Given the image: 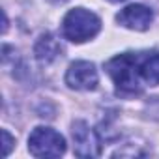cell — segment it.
<instances>
[{
    "label": "cell",
    "instance_id": "6da1fadb",
    "mask_svg": "<svg viewBox=\"0 0 159 159\" xmlns=\"http://www.w3.org/2000/svg\"><path fill=\"white\" fill-rule=\"evenodd\" d=\"M105 69L118 92L122 94H139L142 90L140 83V54L124 52L114 58H111L105 64Z\"/></svg>",
    "mask_w": 159,
    "mask_h": 159
},
{
    "label": "cell",
    "instance_id": "52a82bcc",
    "mask_svg": "<svg viewBox=\"0 0 159 159\" xmlns=\"http://www.w3.org/2000/svg\"><path fill=\"white\" fill-rule=\"evenodd\" d=\"M62 52V45L60 41L52 36V34H43L34 47V54L38 58V62L41 64H51L52 60H56Z\"/></svg>",
    "mask_w": 159,
    "mask_h": 159
},
{
    "label": "cell",
    "instance_id": "30bf717a",
    "mask_svg": "<svg viewBox=\"0 0 159 159\" xmlns=\"http://www.w3.org/2000/svg\"><path fill=\"white\" fill-rule=\"evenodd\" d=\"M49 2H52V4H64V2H67V0H49Z\"/></svg>",
    "mask_w": 159,
    "mask_h": 159
},
{
    "label": "cell",
    "instance_id": "8992f818",
    "mask_svg": "<svg viewBox=\"0 0 159 159\" xmlns=\"http://www.w3.org/2000/svg\"><path fill=\"white\" fill-rule=\"evenodd\" d=\"M116 21L129 30H137V32H144L150 28L152 21H153V13L150 8L142 6V4H131L127 8H124L118 15Z\"/></svg>",
    "mask_w": 159,
    "mask_h": 159
},
{
    "label": "cell",
    "instance_id": "8fae6325",
    "mask_svg": "<svg viewBox=\"0 0 159 159\" xmlns=\"http://www.w3.org/2000/svg\"><path fill=\"white\" fill-rule=\"evenodd\" d=\"M111 2H124V0H111Z\"/></svg>",
    "mask_w": 159,
    "mask_h": 159
},
{
    "label": "cell",
    "instance_id": "3957f363",
    "mask_svg": "<svg viewBox=\"0 0 159 159\" xmlns=\"http://www.w3.org/2000/svg\"><path fill=\"white\" fill-rule=\"evenodd\" d=\"M28 152L34 157H60L66 152V139L51 127H36L28 137Z\"/></svg>",
    "mask_w": 159,
    "mask_h": 159
},
{
    "label": "cell",
    "instance_id": "5b68a950",
    "mask_svg": "<svg viewBox=\"0 0 159 159\" xmlns=\"http://www.w3.org/2000/svg\"><path fill=\"white\" fill-rule=\"evenodd\" d=\"M98 83H99V75L92 62L77 60L66 71V84L73 90H94Z\"/></svg>",
    "mask_w": 159,
    "mask_h": 159
},
{
    "label": "cell",
    "instance_id": "277c9868",
    "mask_svg": "<svg viewBox=\"0 0 159 159\" xmlns=\"http://www.w3.org/2000/svg\"><path fill=\"white\" fill-rule=\"evenodd\" d=\"M71 137H73V152L77 157H98V155H101V140H99L98 133L84 120L73 122Z\"/></svg>",
    "mask_w": 159,
    "mask_h": 159
},
{
    "label": "cell",
    "instance_id": "7a4b0ae2",
    "mask_svg": "<svg viewBox=\"0 0 159 159\" xmlns=\"http://www.w3.org/2000/svg\"><path fill=\"white\" fill-rule=\"evenodd\" d=\"M101 30V21L94 11L84 8H75L67 11L62 21V36L73 43H84L98 36Z\"/></svg>",
    "mask_w": 159,
    "mask_h": 159
},
{
    "label": "cell",
    "instance_id": "9c48e42d",
    "mask_svg": "<svg viewBox=\"0 0 159 159\" xmlns=\"http://www.w3.org/2000/svg\"><path fill=\"white\" fill-rule=\"evenodd\" d=\"M2 139H4V150H2V155L6 157L8 153H10V150L13 148V142H15V139L6 131V129H2Z\"/></svg>",
    "mask_w": 159,
    "mask_h": 159
},
{
    "label": "cell",
    "instance_id": "ba28073f",
    "mask_svg": "<svg viewBox=\"0 0 159 159\" xmlns=\"http://www.w3.org/2000/svg\"><path fill=\"white\" fill-rule=\"evenodd\" d=\"M140 77L150 86H159V52L140 56Z\"/></svg>",
    "mask_w": 159,
    "mask_h": 159
}]
</instances>
